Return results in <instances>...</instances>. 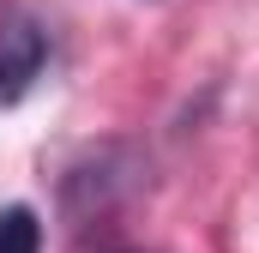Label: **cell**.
I'll return each instance as SVG.
<instances>
[{
    "mask_svg": "<svg viewBox=\"0 0 259 253\" xmlns=\"http://www.w3.org/2000/svg\"><path fill=\"white\" fill-rule=\"evenodd\" d=\"M49 66V24L24 6H0V109H12Z\"/></svg>",
    "mask_w": 259,
    "mask_h": 253,
    "instance_id": "6da1fadb",
    "label": "cell"
},
{
    "mask_svg": "<svg viewBox=\"0 0 259 253\" xmlns=\"http://www.w3.org/2000/svg\"><path fill=\"white\" fill-rule=\"evenodd\" d=\"M0 253H42V223L30 205L0 211Z\"/></svg>",
    "mask_w": 259,
    "mask_h": 253,
    "instance_id": "7a4b0ae2",
    "label": "cell"
}]
</instances>
